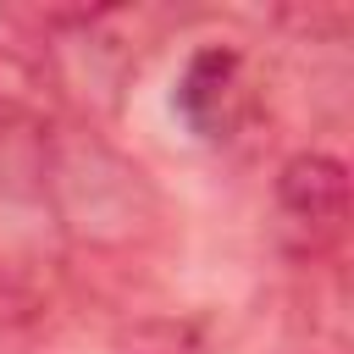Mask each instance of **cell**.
<instances>
[{"instance_id":"cell-1","label":"cell","mask_w":354,"mask_h":354,"mask_svg":"<svg viewBox=\"0 0 354 354\" xmlns=\"http://www.w3.org/2000/svg\"><path fill=\"white\" fill-rule=\"evenodd\" d=\"M277 238L304 266H332L348 238V166L326 149H299L282 160L271 188Z\"/></svg>"},{"instance_id":"cell-2","label":"cell","mask_w":354,"mask_h":354,"mask_svg":"<svg viewBox=\"0 0 354 354\" xmlns=\"http://www.w3.org/2000/svg\"><path fill=\"white\" fill-rule=\"evenodd\" d=\"M171 105L188 122V133H199L210 144L238 138L254 122V105H260V88H254V72H249L243 50H232V44L194 50L188 66H183V77H177Z\"/></svg>"}]
</instances>
